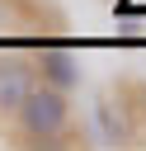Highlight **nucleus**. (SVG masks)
I'll list each match as a JSON object with an SVG mask.
<instances>
[{
    "mask_svg": "<svg viewBox=\"0 0 146 151\" xmlns=\"http://www.w3.org/2000/svg\"><path fill=\"white\" fill-rule=\"evenodd\" d=\"M14 113H19V132H24L28 142H38V146H66V123H71V99H66V90L33 85Z\"/></svg>",
    "mask_w": 146,
    "mask_h": 151,
    "instance_id": "1",
    "label": "nucleus"
},
{
    "mask_svg": "<svg viewBox=\"0 0 146 151\" xmlns=\"http://www.w3.org/2000/svg\"><path fill=\"white\" fill-rule=\"evenodd\" d=\"M38 76H42V85H52V90H75L80 85V66H75V57L66 52V47H42L38 52Z\"/></svg>",
    "mask_w": 146,
    "mask_h": 151,
    "instance_id": "2",
    "label": "nucleus"
},
{
    "mask_svg": "<svg viewBox=\"0 0 146 151\" xmlns=\"http://www.w3.org/2000/svg\"><path fill=\"white\" fill-rule=\"evenodd\" d=\"M28 90H33V66L14 61V57H0V113H14Z\"/></svg>",
    "mask_w": 146,
    "mask_h": 151,
    "instance_id": "3",
    "label": "nucleus"
},
{
    "mask_svg": "<svg viewBox=\"0 0 146 151\" xmlns=\"http://www.w3.org/2000/svg\"><path fill=\"white\" fill-rule=\"evenodd\" d=\"M94 118H99L104 142H113V146H118V142H127V132H132V127H127V118H122V109H118L113 99H99V104H94Z\"/></svg>",
    "mask_w": 146,
    "mask_h": 151,
    "instance_id": "4",
    "label": "nucleus"
},
{
    "mask_svg": "<svg viewBox=\"0 0 146 151\" xmlns=\"http://www.w3.org/2000/svg\"><path fill=\"white\" fill-rule=\"evenodd\" d=\"M137 94H141V99H146V85H137ZM141 109H146V104H141Z\"/></svg>",
    "mask_w": 146,
    "mask_h": 151,
    "instance_id": "5",
    "label": "nucleus"
}]
</instances>
